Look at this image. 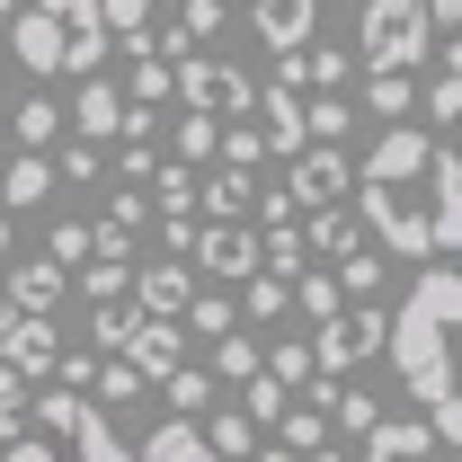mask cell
I'll return each instance as SVG.
<instances>
[{
    "label": "cell",
    "instance_id": "obj_29",
    "mask_svg": "<svg viewBox=\"0 0 462 462\" xmlns=\"http://www.w3.org/2000/svg\"><path fill=\"white\" fill-rule=\"evenodd\" d=\"M143 392H152V383H143V374H134L125 356H98V374H89V401L107 409V418H116V409H134Z\"/></svg>",
    "mask_w": 462,
    "mask_h": 462
},
{
    "label": "cell",
    "instance_id": "obj_11",
    "mask_svg": "<svg viewBox=\"0 0 462 462\" xmlns=\"http://www.w3.org/2000/svg\"><path fill=\"white\" fill-rule=\"evenodd\" d=\"M143 383H161L170 365H187V338H178V320H152V311H134V329H125V346H116Z\"/></svg>",
    "mask_w": 462,
    "mask_h": 462
},
{
    "label": "cell",
    "instance_id": "obj_54",
    "mask_svg": "<svg viewBox=\"0 0 462 462\" xmlns=\"http://www.w3.org/2000/svg\"><path fill=\"white\" fill-rule=\"evenodd\" d=\"M9 9H18V0H0V18H9Z\"/></svg>",
    "mask_w": 462,
    "mask_h": 462
},
{
    "label": "cell",
    "instance_id": "obj_20",
    "mask_svg": "<svg viewBox=\"0 0 462 462\" xmlns=\"http://www.w3.org/2000/svg\"><path fill=\"white\" fill-rule=\"evenodd\" d=\"M311 401H320V418H329V427H346V436H365V427L383 418V401H374L365 383H346V374H320V392H311Z\"/></svg>",
    "mask_w": 462,
    "mask_h": 462
},
{
    "label": "cell",
    "instance_id": "obj_12",
    "mask_svg": "<svg viewBox=\"0 0 462 462\" xmlns=\"http://www.w3.org/2000/svg\"><path fill=\"white\" fill-rule=\"evenodd\" d=\"M427 454H445V445H436V427H427V418H392V409H383V418L365 427V454H356V462H427Z\"/></svg>",
    "mask_w": 462,
    "mask_h": 462
},
{
    "label": "cell",
    "instance_id": "obj_48",
    "mask_svg": "<svg viewBox=\"0 0 462 462\" xmlns=\"http://www.w3.org/2000/svg\"><path fill=\"white\" fill-rule=\"evenodd\" d=\"M107 223L116 231H152V196H143V187H116V196H107Z\"/></svg>",
    "mask_w": 462,
    "mask_h": 462
},
{
    "label": "cell",
    "instance_id": "obj_51",
    "mask_svg": "<svg viewBox=\"0 0 462 462\" xmlns=\"http://www.w3.org/2000/svg\"><path fill=\"white\" fill-rule=\"evenodd\" d=\"M293 462H356L346 445H311V454H293Z\"/></svg>",
    "mask_w": 462,
    "mask_h": 462
},
{
    "label": "cell",
    "instance_id": "obj_39",
    "mask_svg": "<svg viewBox=\"0 0 462 462\" xmlns=\"http://www.w3.org/2000/svg\"><path fill=\"white\" fill-rule=\"evenodd\" d=\"M329 276H338V293H346V302H374V293H383V258H374V249H346Z\"/></svg>",
    "mask_w": 462,
    "mask_h": 462
},
{
    "label": "cell",
    "instance_id": "obj_43",
    "mask_svg": "<svg viewBox=\"0 0 462 462\" xmlns=\"http://www.w3.org/2000/svg\"><path fill=\"white\" fill-rule=\"evenodd\" d=\"M276 427H285V436H276L285 454H311V445H329V418H320V409H293V401H285V418H276Z\"/></svg>",
    "mask_w": 462,
    "mask_h": 462
},
{
    "label": "cell",
    "instance_id": "obj_37",
    "mask_svg": "<svg viewBox=\"0 0 462 462\" xmlns=\"http://www.w3.org/2000/svg\"><path fill=\"white\" fill-rule=\"evenodd\" d=\"M240 311H249V320H285V311H293V285L258 267V276H240Z\"/></svg>",
    "mask_w": 462,
    "mask_h": 462
},
{
    "label": "cell",
    "instance_id": "obj_15",
    "mask_svg": "<svg viewBox=\"0 0 462 462\" xmlns=\"http://www.w3.org/2000/svg\"><path fill=\"white\" fill-rule=\"evenodd\" d=\"M187 293H196L187 258H161V267H134V311H152V320H178V311H187Z\"/></svg>",
    "mask_w": 462,
    "mask_h": 462
},
{
    "label": "cell",
    "instance_id": "obj_45",
    "mask_svg": "<svg viewBox=\"0 0 462 462\" xmlns=\"http://www.w3.org/2000/svg\"><path fill=\"white\" fill-rule=\"evenodd\" d=\"M240 409H249V427L285 418V383H276V374H249V383H240Z\"/></svg>",
    "mask_w": 462,
    "mask_h": 462
},
{
    "label": "cell",
    "instance_id": "obj_31",
    "mask_svg": "<svg viewBox=\"0 0 462 462\" xmlns=\"http://www.w3.org/2000/svg\"><path fill=\"white\" fill-rule=\"evenodd\" d=\"M436 80H427V89H418V116H427V134H445V125H454V107H462V80H454V62H445V45H436Z\"/></svg>",
    "mask_w": 462,
    "mask_h": 462
},
{
    "label": "cell",
    "instance_id": "obj_6",
    "mask_svg": "<svg viewBox=\"0 0 462 462\" xmlns=\"http://www.w3.org/2000/svg\"><path fill=\"white\" fill-rule=\"evenodd\" d=\"M320 338H311V374H356V365H374L383 356V311L374 302H338L329 320H311Z\"/></svg>",
    "mask_w": 462,
    "mask_h": 462
},
{
    "label": "cell",
    "instance_id": "obj_27",
    "mask_svg": "<svg viewBox=\"0 0 462 462\" xmlns=\"http://www.w3.org/2000/svg\"><path fill=\"white\" fill-rule=\"evenodd\" d=\"M365 107L383 125H409L418 116V71H365Z\"/></svg>",
    "mask_w": 462,
    "mask_h": 462
},
{
    "label": "cell",
    "instance_id": "obj_52",
    "mask_svg": "<svg viewBox=\"0 0 462 462\" xmlns=\"http://www.w3.org/2000/svg\"><path fill=\"white\" fill-rule=\"evenodd\" d=\"M0 258H9V214H0Z\"/></svg>",
    "mask_w": 462,
    "mask_h": 462
},
{
    "label": "cell",
    "instance_id": "obj_13",
    "mask_svg": "<svg viewBox=\"0 0 462 462\" xmlns=\"http://www.w3.org/2000/svg\"><path fill=\"white\" fill-rule=\"evenodd\" d=\"M0 356L18 365V383H36V374H54L62 338H54V320H45V311H9V338H0Z\"/></svg>",
    "mask_w": 462,
    "mask_h": 462
},
{
    "label": "cell",
    "instance_id": "obj_33",
    "mask_svg": "<svg viewBox=\"0 0 462 462\" xmlns=\"http://www.w3.org/2000/svg\"><path fill=\"white\" fill-rule=\"evenodd\" d=\"M196 436H205V445H214L223 462H240L249 445H258V427H249V409H240V401H231V409H214V418H205Z\"/></svg>",
    "mask_w": 462,
    "mask_h": 462
},
{
    "label": "cell",
    "instance_id": "obj_3",
    "mask_svg": "<svg viewBox=\"0 0 462 462\" xmlns=\"http://www.w3.org/2000/svg\"><path fill=\"white\" fill-rule=\"evenodd\" d=\"M0 54H18L36 80H89L107 62V18L98 0H18Z\"/></svg>",
    "mask_w": 462,
    "mask_h": 462
},
{
    "label": "cell",
    "instance_id": "obj_2",
    "mask_svg": "<svg viewBox=\"0 0 462 462\" xmlns=\"http://www.w3.org/2000/svg\"><path fill=\"white\" fill-rule=\"evenodd\" d=\"M454 338H462V285H454V267L436 258V267L401 293V311H383V356L401 365V392L418 401V418L436 427V445H445V454H454V436H462Z\"/></svg>",
    "mask_w": 462,
    "mask_h": 462
},
{
    "label": "cell",
    "instance_id": "obj_16",
    "mask_svg": "<svg viewBox=\"0 0 462 462\" xmlns=\"http://www.w3.org/2000/svg\"><path fill=\"white\" fill-rule=\"evenodd\" d=\"M249 18H258V45L293 54V45H311V27H320V0H249Z\"/></svg>",
    "mask_w": 462,
    "mask_h": 462
},
{
    "label": "cell",
    "instance_id": "obj_1",
    "mask_svg": "<svg viewBox=\"0 0 462 462\" xmlns=\"http://www.w3.org/2000/svg\"><path fill=\"white\" fill-rule=\"evenodd\" d=\"M356 223L392 258H454L462 249V161L427 125H383V143L356 161Z\"/></svg>",
    "mask_w": 462,
    "mask_h": 462
},
{
    "label": "cell",
    "instance_id": "obj_4",
    "mask_svg": "<svg viewBox=\"0 0 462 462\" xmlns=\"http://www.w3.org/2000/svg\"><path fill=\"white\" fill-rule=\"evenodd\" d=\"M436 45L445 36H436L427 0H365V18H356V71H418Z\"/></svg>",
    "mask_w": 462,
    "mask_h": 462
},
{
    "label": "cell",
    "instance_id": "obj_9",
    "mask_svg": "<svg viewBox=\"0 0 462 462\" xmlns=\"http://www.w3.org/2000/svg\"><path fill=\"white\" fill-rule=\"evenodd\" d=\"M178 258H196V267H205V276H223V285H240V276H258V240H249L240 223H196Z\"/></svg>",
    "mask_w": 462,
    "mask_h": 462
},
{
    "label": "cell",
    "instance_id": "obj_24",
    "mask_svg": "<svg viewBox=\"0 0 462 462\" xmlns=\"http://www.w3.org/2000/svg\"><path fill=\"white\" fill-rule=\"evenodd\" d=\"M125 107H170V54L161 45H143V54H125Z\"/></svg>",
    "mask_w": 462,
    "mask_h": 462
},
{
    "label": "cell",
    "instance_id": "obj_28",
    "mask_svg": "<svg viewBox=\"0 0 462 462\" xmlns=\"http://www.w3.org/2000/svg\"><path fill=\"white\" fill-rule=\"evenodd\" d=\"M346 125H356L346 89H302V143H346Z\"/></svg>",
    "mask_w": 462,
    "mask_h": 462
},
{
    "label": "cell",
    "instance_id": "obj_22",
    "mask_svg": "<svg viewBox=\"0 0 462 462\" xmlns=\"http://www.w3.org/2000/svg\"><path fill=\"white\" fill-rule=\"evenodd\" d=\"M134 462H223V454L196 436V418H161V427L134 445Z\"/></svg>",
    "mask_w": 462,
    "mask_h": 462
},
{
    "label": "cell",
    "instance_id": "obj_47",
    "mask_svg": "<svg viewBox=\"0 0 462 462\" xmlns=\"http://www.w3.org/2000/svg\"><path fill=\"white\" fill-rule=\"evenodd\" d=\"M152 170H161V161H152V143H143V134H125V143H116V187H143Z\"/></svg>",
    "mask_w": 462,
    "mask_h": 462
},
{
    "label": "cell",
    "instance_id": "obj_17",
    "mask_svg": "<svg viewBox=\"0 0 462 462\" xmlns=\"http://www.w3.org/2000/svg\"><path fill=\"white\" fill-rule=\"evenodd\" d=\"M45 196H54V152L0 161V214H27V205H45Z\"/></svg>",
    "mask_w": 462,
    "mask_h": 462
},
{
    "label": "cell",
    "instance_id": "obj_42",
    "mask_svg": "<svg viewBox=\"0 0 462 462\" xmlns=\"http://www.w3.org/2000/svg\"><path fill=\"white\" fill-rule=\"evenodd\" d=\"M258 374H276L285 392H302V383H320V374H311V338H285V346H267V365H258Z\"/></svg>",
    "mask_w": 462,
    "mask_h": 462
},
{
    "label": "cell",
    "instance_id": "obj_53",
    "mask_svg": "<svg viewBox=\"0 0 462 462\" xmlns=\"http://www.w3.org/2000/svg\"><path fill=\"white\" fill-rule=\"evenodd\" d=\"M0 338H9V302H0Z\"/></svg>",
    "mask_w": 462,
    "mask_h": 462
},
{
    "label": "cell",
    "instance_id": "obj_18",
    "mask_svg": "<svg viewBox=\"0 0 462 462\" xmlns=\"http://www.w3.org/2000/svg\"><path fill=\"white\" fill-rule=\"evenodd\" d=\"M62 293H71V267H54V258H27V267L9 276V311H45V320H54Z\"/></svg>",
    "mask_w": 462,
    "mask_h": 462
},
{
    "label": "cell",
    "instance_id": "obj_23",
    "mask_svg": "<svg viewBox=\"0 0 462 462\" xmlns=\"http://www.w3.org/2000/svg\"><path fill=\"white\" fill-rule=\"evenodd\" d=\"M0 125H9V134H18L27 152H54V143H62V107L45 98V80H36V98H18V107H0Z\"/></svg>",
    "mask_w": 462,
    "mask_h": 462
},
{
    "label": "cell",
    "instance_id": "obj_41",
    "mask_svg": "<svg viewBox=\"0 0 462 462\" xmlns=\"http://www.w3.org/2000/svg\"><path fill=\"white\" fill-rule=\"evenodd\" d=\"M205 374H214V383H231V392H240V383L258 374V346L240 338V329H223V338H214V365H205Z\"/></svg>",
    "mask_w": 462,
    "mask_h": 462
},
{
    "label": "cell",
    "instance_id": "obj_26",
    "mask_svg": "<svg viewBox=\"0 0 462 462\" xmlns=\"http://www.w3.org/2000/svg\"><path fill=\"white\" fill-rule=\"evenodd\" d=\"M223 27H231V9H223V0H178V27H170V36H152V45L187 54V45H214Z\"/></svg>",
    "mask_w": 462,
    "mask_h": 462
},
{
    "label": "cell",
    "instance_id": "obj_19",
    "mask_svg": "<svg viewBox=\"0 0 462 462\" xmlns=\"http://www.w3.org/2000/svg\"><path fill=\"white\" fill-rule=\"evenodd\" d=\"M302 223V249L311 258H346V249H365V223L346 214V205H311V214H293Z\"/></svg>",
    "mask_w": 462,
    "mask_h": 462
},
{
    "label": "cell",
    "instance_id": "obj_32",
    "mask_svg": "<svg viewBox=\"0 0 462 462\" xmlns=\"http://www.w3.org/2000/svg\"><path fill=\"white\" fill-rule=\"evenodd\" d=\"M170 143H178V161H187V170H205V161H214V143H223V125H214V116H196V107H178V116H170Z\"/></svg>",
    "mask_w": 462,
    "mask_h": 462
},
{
    "label": "cell",
    "instance_id": "obj_36",
    "mask_svg": "<svg viewBox=\"0 0 462 462\" xmlns=\"http://www.w3.org/2000/svg\"><path fill=\"white\" fill-rule=\"evenodd\" d=\"M98 18H107V36L125 45V54L152 45V0H98Z\"/></svg>",
    "mask_w": 462,
    "mask_h": 462
},
{
    "label": "cell",
    "instance_id": "obj_56",
    "mask_svg": "<svg viewBox=\"0 0 462 462\" xmlns=\"http://www.w3.org/2000/svg\"><path fill=\"white\" fill-rule=\"evenodd\" d=\"M0 62H9V54H0Z\"/></svg>",
    "mask_w": 462,
    "mask_h": 462
},
{
    "label": "cell",
    "instance_id": "obj_25",
    "mask_svg": "<svg viewBox=\"0 0 462 462\" xmlns=\"http://www.w3.org/2000/svg\"><path fill=\"white\" fill-rule=\"evenodd\" d=\"M258 267L285 276V285L311 267V249H302V223H293V214H285V223H258Z\"/></svg>",
    "mask_w": 462,
    "mask_h": 462
},
{
    "label": "cell",
    "instance_id": "obj_35",
    "mask_svg": "<svg viewBox=\"0 0 462 462\" xmlns=\"http://www.w3.org/2000/svg\"><path fill=\"white\" fill-rule=\"evenodd\" d=\"M134 267H143V258H89V267H80V293H89V302H134Z\"/></svg>",
    "mask_w": 462,
    "mask_h": 462
},
{
    "label": "cell",
    "instance_id": "obj_7",
    "mask_svg": "<svg viewBox=\"0 0 462 462\" xmlns=\"http://www.w3.org/2000/svg\"><path fill=\"white\" fill-rule=\"evenodd\" d=\"M62 125H71L80 143H98V152H107V143H125V134H152L161 116H152V107H125V89H116L107 71H89V80H80V98L62 107Z\"/></svg>",
    "mask_w": 462,
    "mask_h": 462
},
{
    "label": "cell",
    "instance_id": "obj_10",
    "mask_svg": "<svg viewBox=\"0 0 462 462\" xmlns=\"http://www.w3.org/2000/svg\"><path fill=\"white\" fill-rule=\"evenodd\" d=\"M249 107H258V125H249V134H258V152H267V161H293V152H302V89L267 80Z\"/></svg>",
    "mask_w": 462,
    "mask_h": 462
},
{
    "label": "cell",
    "instance_id": "obj_38",
    "mask_svg": "<svg viewBox=\"0 0 462 462\" xmlns=\"http://www.w3.org/2000/svg\"><path fill=\"white\" fill-rule=\"evenodd\" d=\"M338 302H346V293H338L329 267H302V276H293V311H302V320H329Z\"/></svg>",
    "mask_w": 462,
    "mask_h": 462
},
{
    "label": "cell",
    "instance_id": "obj_5",
    "mask_svg": "<svg viewBox=\"0 0 462 462\" xmlns=\"http://www.w3.org/2000/svg\"><path fill=\"white\" fill-rule=\"evenodd\" d=\"M170 98L178 107H196V116H249V98H258V80L240 71V62H223V54H178L170 62Z\"/></svg>",
    "mask_w": 462,
    "mask_h": 462
},
{
    "label": "cell",
    "instance_id": "obj_50",
    "mask_svg": "<svg viewBox=\"0 0 462 462\" xmlns=\"http://www.w3.org/2000/svg\"><path fill=\"white\" fill-rule=\"evenodd\" d=\"M427 18H436V36H454V27H462V0H427Z\"/></svg>",
    "mask_w": 462,
    "mask_h": 462
},
{
    "label": "cell",
    "instance_id": "obj_44",
    "mask_svg": "<svg viewBox=\"0 0 462 462\" xmlns=\"http://www.w3.org/2000/svg\"><path fill=\"white\" fill-rule=\"evenodd\" d=\"M187 329H205V338H223V329H240V311H231L223 293H187V311H178Z\"/></svg>",
    "mask_w": 462,
    "mask_h": 462
},
{
    "label": "cell",
    "instance_id": "obj_8",
    "mask_svg": "<svg viewBox=\"0 0 462 462\" xmlns=\"http://www.w3.org/2000/svg\"><path fill=\"white\" fill-rule=\"evenodd\" d=\"M346 187H356V161H346L338 143H302V152H293V170H285L293 214H311V205H338Z\"/></svg>",
    "mask_w": 462,
    "mask_h": 462
},
{
    "label": "cell",
    "instance_id": "obj_21",
    "mask_svg": "<svg viewBox=\"0 0 462 462\" xmlns=\"http://www.w3.org/2000/svg\"><path fill=\"white\" fill-rule=\"evenodd\" d=\"M196 196L214 205V223H240V214L258 205V170H240V161H214V178H196Z\"/></svg>",
    "mask_w": 462,
    "mask_h": 462
},
{
    "label": "cell",
    "instance_id": "obj_14",
    "mask_svg": "<svg viewBox=\"0 0 462 462\" xmlns=\"http://www.w3.org/2000/svg\"><path fill=\"white\" fill-rule=\"evenodd\" d=\"M276 80L285 89H346L356 80V54H338V45H293V54H276Z\"/></svg>",
    "mask_w": 462,
    "mask_h": 462
},
{
    "label": "cell",
    "instance_id": "obj_34",
    "mask_svg": "<svg viewBox=\"0 0 462 462\" xmlns=\"http://www.w3.org/2000/svg\"><path fill=\"white\" fill-rule=\"evenodd\" d=\"M161 392H170L178 418H205V409H214V374H205V365H170V374H161Z\"/></svg>",
    "mask_w": 462,
    "mask_h": 462
},
{
    "label": "cell",
    "instance_id": "obj_46",
    "mask_svg": "<svg viewBox=\"0 0 462 462\" xmlns=\"http://www.w3.org/2000/svg\"><path fill=\"white\" fill-rule=\"evenodd\" d=\"M0 462H71V445L45 436V427H27V436H9V454H0Z\"/></svg>",
    "mask_w": 462,
    "mask_h": 462
},
{
    "label": "cell",
    "instance_id": "obj_55",
    "mask_svg": "<svg viewBox=\"0 0 462 462\" xmlns=\"http://www.w3.org/2000/svg\"><path fill=\"white\" fill-rule=\"evenodd\" d=\"M427 462H445V454H427Z\"/></svg>",
    "mask_w": 462,
    "mask_h": 462
},
{
    "label": "cell",
    "instance_id": "obj_30",
    "mask_svg": "<svg viewBox=\"0 0 462 462\" xmlns=\"http://www.w3.org/2000/svg\"><path fill=\"white\" fill-rule=\"evenodd\" d=\"M143 187L161 196V223H196V170H187V161H161Z\"/></svg>",
    "mask_w": 462,
    "mask_h": 462
},
{
    "label": "cell",
    "instance_id": "obj_49",
    "mask_svg": "<svg viewBox=\"0 0 462 462\" xmlns=\"http://www.w3.org/2000/svg\"><path fill=\"white\" fill-rule=\"evenodd\" d=\"M54 267H89V223H54Z\"/></svg>",
    "mask_w": 462,
    "mask_h": 462
},
{
    "label": "cell",
    "instance_id": "obj_40",
    "mask_svg": "<svg viewBox=\"0 0 462 462\" xmlns=\"http://www.w3.org/2000/svg\"><path fill=\"white\" fill-rule=\"evenodd\" d=\"M54 178H71V187H98V178H107V152L71 134V143H54Z\"/></svg>",
    "mask_w": 462,
    "mask_h": 462
}]
</instances>
